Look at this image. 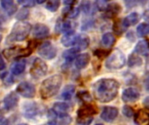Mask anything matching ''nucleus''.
Here are the masks:
<instances>
[{
	"label": "nucleus",
	"mask_w": 149,
	"mask_h": 125,
	"mask_svg": "<svg viewBox=\"0 0 149 125\" xmlns=\"http://www.w3.org/2000/svg\"><path fill=\"white\" fill-rule=\"evenodd\" d=\"M120 84L113 78H101L93 85V93L96 100L100 103H109L118 95Z\"/></svg>",
	"instance_id": "nucleus-1"
},
{
	"label": "nucleus",
	"mask_w": 149,
	"mask_h": 125,
	"mask_svg": "<svg viewBox=\"0 0 149 125\" xmlns=\"http://www.w3.org/2000/svg\"><path fill=\"white\" fill-rule=\"evenodd\" d=\"M63 77L61 75L56 74L45 79L40 86L39 92L43 99H49L54 97L61 88Z\"/></svg>",
	"instance_id": "nucleus-2"
},
{
	"label": "nucleus",
	"mask_w": 149,
	"mask_h": 125,
	"mask_svg": "<svg viewBox=\"0 0 149 125\" xmlns=\"http://www.w3.org/2000/svg\"><path fill=\"white\" fill-rule=\"evenodd\" d=\"M31 30V25L24 21H19L16 23L10 33L6 38L7 43H14V42H20L24 40Z\"/></svg>",
	"instance_id": "nucleus-3"
},
{
	"label": "nucleus",
	"mask_w": 149,
	"mask_h": 125,
	"mask_svg": "<svg viewBox=\"0 0 149 125\" xmlns=\"http://www.w3.org/2000/svg\"><path fill=\"white\" fill-rule=\"evenodd\" d=\"M126 57L120 50H115L106 60L105 66L108 70H120L126 64Z\"/></svg>",
	"instance_id": "nucleus-4"
},
{
	"label": "nucleus",
	"mask_w": 149,
	"mask_h": 125,
	"mask_svg": "<svg viewBox=\"0 0 149 125\" xmlns=\"http://www.w3.org/2000/svg\"><path fill=\"white\" fill-rule=\"evenodd\" d=\"M48 70L47 64L41 59V58H35L31 69H30V74L34 78H40L46 75Z\"/></svg>",
	"instance_id": "nucleus-5"
},
{
	"label": "nucleus",
	"mask_w": 149,
	"mask_h": 125,
	"mask_svg": "<svg viewBox=\"0 0 149 125\" xmlns=\"http://www.w3.org/2000/svg\"><path fill=\"white\" fill-rule=\"evenodd\" d=\"M38 53L43 58L52 60L57 56V49L51 42L46 41L40 44L38 49Z\"/></svg>",
	"instance_id": "nucleus-6"
},
{
	"label": "nucleus",
	"mask_w": 149,
	"mask_h": 125,
	"mask_svg": "<svg viewBox=\"0 0 149 125\" xmlns=\"http://www.w3.org/2000/svg\"><path fill=\"white\" fill-rule=\"evenodd\" d=\"M17 93L25 98H32L36 94V89L33 84L28 82L20 83L16 89Z\"/></svg>",
	"instance_id": "nucleus-7"
},
{
	"label": "nucleus",
	"mask_w": 149,
	"mask_h": 125,
	"mask_svg": "<svg viewBox=\"0 0 149 125\" xmlns=\"http://www.w3.org/2000/svg\"><path fill=\"white\" fill-rule=\"evenodd\" d=\"M3 53L7 58H13L17 57H26L31 53V50L29 48L24 49L21 47H13L4 50Z\"/></svg>",
	"instance_id": "nucleus-8"
},
{
	"label": "nucleus",
	"mask_w": 149,
	"mask_h": 125,
	"mask_svg": "<svg viewBox=\"0 0 149 125\" xmlns=\"http://www.w3.org/2000/svg\"><path fill=\"white\" fill-rule=\"evenodd\" d=\"M119 115V110L115 107L111 106H106L103 108L100 117L102 120H104L107 123H112L113 122Z\"/></svg>",
	"instance_id": "nucleus-9"
},
{
	"label": "nucleus",
	"mask_w": 149,
	"mask_h": 125,
	"mask_svg": "<svg viewBox=\"0 0 149 125\" xmlns=\"http://www.w3.org/2000/svg\"><path fill=\"white\" fill-rule=\"evenodd\" d=\"M140 97H141L140 92L136 89L127 88L123 90L121 99L123 102H125L127 104H130V103H134V102L138 101Z\"/></svg>",
	"instance_id": "nucleus-10"
},
{
	"label": "nucleus",
	"mask_w": 149,
	"mask_h": 125,
	"mask_svg": "<svg viewBox=\"0 0 149 125\" xmlns=\"http://www.w3.org/2000/svg\"><path fill=\"white\" fill-rule=\"evenodd\" d=\"M18 97L17 95V93L15 92H10L9 93L7 96H5V97L3 100V106L6 110H11L14 108L17 107V104H18Z\"/></svg>",
	"instance_id": "nucleus-11"
},
{
	"label": "nucleus",
	"mask_w": 149,
	"mask_h": 125,
	"mask_svg": "<svg viewBox=\"0 0 149 125\" xmlns=\"http://www.w3.org/2000/svg\"><path fill=\"white\" fill-rule=\"evenodd\" d=\"M32 35L36 38H45L50 35V29L44 23H37L32 28Z\"/></svg>",
	"instance_id": "nucleus-12"
},
{
	"label": "nucleus",
	"mask_w": 149,
	"mask_h": 125,
	"mask_svg": "<svg viewBox=\"0 0 149 125\" xmlns=\"http://www.w3.org/2000/svg\"><path fill=\"white\" fill-rule=\"evenodd\" d=\"M80 35L76 34L74 31L69 32L65 34L62 38H61V44L65 47H71V46H75Z\"/></svg>",
	"instance_id": "nucleus-13"
},
{
	"label": "nucleus",
	"mask_w": 149,
	"mask_h": 125,
	"mask_svg": "<svg viewBox=\"0 0 149 125\" xmlns=\"http://www.w3.org/2000/svg\"><path fill=\"white\" fill-rule=\"evenodd\" d=\"M23 113L25 117L27 118H33L38 113V108L37 104L35 103H29L24 104L23 107Z\"/></svg>",
	"instance_id": "nucleus-14"
},
{
	"label": "nucleus",
	"mask_w": 149,
	"mask_h": 125,
	"mask_svg": "<svg viewBox=\"0 0 149 125\" xmlns=\"http://www.w3.org/2000/svg\"><path fill=\"white\" fill-rule=\"evenodd\" d=\"M90 60H91V57L88 53L80 54L75 59V66L77 69L82 70L88 65V64L90 63Z\"/></svg>",
	"instance_id": "nucleus-15"
},
{
	"label": "nucleus",
	"mask_w": 149,
	"mask_h": 125,
	"mask_svg": "<svg viewBox=\"0 0 149 125\" xmlns=\"http://www.w3.org/2000/svg\"><path fill=\"white\" fill-rule=\"evenodd\" d=\"M25 68H26V62L24 60H18L11 64L10 71L13 75L18 76L25 70Z\"/></svg>",
	"instance_id": "nucleus-16"
},
{
	"label": "nucleus",
	"mask_w": 149,
	"mask_h": 125,
	"mask_svg": "<svg viewBox=\"0 0 149 125\" xmlns=\"http://www.w3.org/2000/svg\"><path fill=\"white\" fill-rule=\"evenodd\" d=\"M106 11V16L108 18H113L115 17L120 11H121V6L118 3H109Z\"/></svg>",
	"instance_id": "nucleus-17"
},
{
	"label": "nucleus",
	"mask_w": 149,
	"mask_h": 125,
	"mask_svg": "<svg viewBox=\"0 0 149 125\" xmlns=\"http://www.w3.org/2000/svg\"><path fill=\"white\" fill-rule=\"evenodd\" d=\"M94 114H96V110L94 109V107L89 104L82 106L78 110V117H91Z\"/></svg>",
	"instance_id": "nucleus-18"
},
{
	"label": "nucleus",
	"mask_w": 149,
	"mask_h": 125,
	"mask_svg": "<svg viewBox=\"0 0 149 125\" xmlns=\"http://www.w3.org/2000/svg\"><path fill=\"white\" fill-rule=\"evenodd\" d=\"M134 122L138 125H149V114L145 110H139L134 116Z\"/></svg>",
	"instance_id": "nucleus-19"
},
{
	"label": "nucleus",
	"mask_w": 149,
	"mask_h": 125,
	"mask_svg": "<svg viewBox=\"0 0 149 125\" xmlns=\"http://www.w3.org/2000/svg\"><path fill=\"white\" fill-rule=\"evenodd\" d=\"M139 21V14L137 12H132L129 15H127L121 22L124 27L127 29V27L133 26L136 24Z\"/></svg>",
	"instance_id": "nucleus-20"
},
{
	"label": "nucleus",
	"mask_w": 149,
	"mask_h": 125,
	"mask_svg": "<svg viewBox=\"0 0 149 125\" xmlns=\"http://www.w3.org/2000/svg\"><path fill=\"white\" fill-rule=\"evenodd\" d=\"M2 8L8 13V15H13L17 10V6L13 0H0Z\"/></svg>",
	"instance_id": "nucleus-21"
},
{
	"label": "nucleus",
	"mask_w": 149,
	"mask_h": 125,
	"mask_svg": "<svg viewBox=\"0 0 149 125\" xmlns=\"http://www.w3.org/2000/svg\"><path fill=\"white\" fill-rule=\"evenodd\" d=\"M56 28L60 30L61 32L66 34L69 32L73 31L72 30V23L71 21H64V22H60L59 20L58 21L57 24H56Z\"/></svg>",
	"instance_id": "nucleus-22"
},
{
	"label": "nucleus",
	"mask_w": 149,
	"mask_h": 125,
	"mask_svg": "<svg viewBox=\"0 0 149 125\" xmlns=\"http://www.w3.org/2000/svg\"><path fill=\"white\" fill-rule=\"evenodd\" d=\"M101 43H102L103 46H105L107 48L112 47L115 44V37H114V35L113 33H110V32L105 33L102 36Z\"/></svg>",
	"instance_id": "nucleus-23"
},
{
	"label": "nucleus",
	"mask_w": 149,
	"mask_h": 125,
	"mask_svg": "<svg viewBox=\"0 0 149 125\" xmlns=\"http://www.w3.org/2000/svg\"><path fill=\"white\" fill-rule=\"evenodd\" d=\"M142 63H143L142 58L136 52H134L129 56V58H128L129 67H139L142 64Z\"/></svg>",
	"instance_id": "nucleus-24"
},
{
	"label": "nucleus",
	"mask_w": 149,
	"mask_h": 125,
	"mask_svg": "<svg viewBox=\"0 0 149 125\" xmlns=\"http://www.w3.org/2000/svg\"><path fill=\"white\" fill-rule=\"evenodd\" d=\"M52 110L57 113L58 116L67 114V111L69 110V105L65 103H55L52 107Z\"/></svg>",
	"instance_id": "nucleus-25"
},
{
	"label": "nucleus",
	"mask_w": 149,
	"mask_h": 125,
	"mask_svg": "<svg viewBox=\"0 0 149 125\" xmlns=\"http://www.w3.org/2000/svg\"><path fill=\"white\" fill-rule=\"evenodd\" d=\"M80 51V50L77 47H73L72 49H69L67 50H65L63 54L64 58L65 59L66 62H72L77 56V54Z\"/></svg>",
	"instance_id": "nucleus-26"
},
{
	"label": "nucleus",
	"mask_w": 149,
	"mask_h": 125,
	"mask_svg": "<svg viewBox=\"0 0 149 125\" xmlns=\"http://www.w3.org/2000/svg\"><path fill=\"white\" fill-rule=\"evenodd\" d=\"M89 44H90V39H89L88 37H86V36H79V38L75 47H77L80 50H86L89 46Z\"/></svg>",
	"instance_id": "nucleus-27"
},
{
	"label": "nucleus",
	"mask_w": 149,
	"mask_h": 125,
	"mask_svg": "<svg viewBox=\"0 0 149 125\" xmlns=\"http://www.w3.org/2000/svg\"><path fill=\"white\" fill-rule=\"evenodd\" d=\"M74 91H75V87L74 85H67L65 87L62 94H61V97L65 99V100H70L72 97V95L74 94Z\"/></svg>",
	"instance_id": "nucleus-28"
},
{
	"label": "nucleus",
	"mask_w": 149,
	"mask_h": 125,
	"mask_svg": "<svg viewBox=\"0 0 149 125\" xmlns=\"http://www.w3.org/2000/svg\"><path fill=\"white\" fill-rule=\"evenodd\" d=\"M137 34L140 37H146L149 35V24L146 23H142L137 27Z\"/></svg>",
	"instance_id": "nucleus-29"
},
{
	"label": "nucleus",
	"mask_w": 149,
	"mask_h": 125,
	"mask_svg": "<svg viewBox=\"0 0 149 125\" xmlns=\"http://www.w3.org/2000/svg\"><path fill=\"white\" fill-rule=\"evenodd\" d=\"M148 49V43L146 41H140L137 45L135 46V50L134 52H136L137 54H145L147 52Z\"/></svg>",
	"instance_id": "nucleus-30"
},
{
	"label": "nucleus",
	"mask_w": 149,
	"mask_h": 125,
	"mask_svg": "<svg viewBox=\"0 0 149 125\" xmlns=\"http://www.w3.org/2000/svg\"><path fill=\"white\" fill-rule=\"evenodd\" d=\"M60 5V0H48L46 3V9L52 12H55L58 10Z\"/></svg>",
	"instance_id": "nucleus-31"
},
{
	"label": "nucleus",
	"mask_w": 149,
	"mask_h": 125,
	"mask_svg": "<svg viewBox=\"0 0 149 125\" xmlns=\"http://www.w3.org/2000/svg\"><path fill=\"white\" fill-rule=\"evenodd\" d=\"M57 113L52 109L48 111V125H57L58 120H57Z\"/></svg>",
	"instance_id": "nucleus-32"
},
{
	"label": "nucleus",
	"mask_w": 149,
	"mask_h": 125,
	"mask_svg": "<svg viewBox=\"0 0 149 125\" xmlns=\"http://www.w3.org/2000/svg\"><path fill=\"white\" fill-rule=\"evenodd\" d=\"M59 121L58 125H69L72 123V117L67 114L59 115Z\"/></svg>",
	"instance_id": "nucleus-33"
},
{
	"label": "nucleus",
	"mask_w": 149,
	"mask_h": 125,
	"mask_svg": "<svg viewBox=\"0 0 149 125\" xmlns=\"http://www.w3.org/2000/svg\"><path fill=\"white\" fill-rule=\"evenodd\" d=\"M95 4L98 10L105 11L108 6V0H95Z\"/></svg>",
	"instance_id": "nucleus-34"
},
{
	"label": "nucleus",
	"mask_w": 149,
	"mask_h": 125,
	"mask_svg": "<svg viewBox=\"0 0 149 125\" xmlns=\"http://www.w3.org/2000/svg\"><path fill=\"white\" fill-rule=\"evenodd\" d=\"M93 118V117H78L77 123L79 125H90L92 124Z\"/></svg>",
	"instance_id": "nucleus-35"
},
{
	"label": "nucleus",
	"mask_w": 149,
	"mask_h": 125,
	"mask_svg": "<svg viewBox=\"0 0 149 125\" xmlns=\"http://www.w3.org/2000/svg\"><path fill=\"white\" fill-rule=\"evenodd\" d=\"M29 16V11L28 10H25V9H23L21 10L18 14L17 15V19L20 20V21H24V19H26V17Z\"/></svg>",
	"instance_id": "nucleus-36"
},
{
	"label": "nucleus",
	"mask_w": 149,
	"mask_h": 125,
	"mask_svg": "<svg viewBox=\"0 0 149 125\" xmlns=\"http://www.w3.org/2000/svg\"><path fill=\"white\" fill-rule=\"evenodd\" d=\"M91 3L89 1H84L82 3H81V10H83L84 13L86 14H88L90 11H91Z\"/></svg>",
	"instance_id": "nucleus-37"
},
{
	"label": "nucleus",
	"mask_w": 149,
	"mask_h": 125,
	"mask_svg": "<svg viewBox=\"0 0 149 125\" xmlns=\"http://www.w3.org/2000/svg\"><path fill=\"white\" fill-rule=\"evenodd\" d=\"M79 14V8H72L71 10H69V11L67 12V17L69 18H76Z\"/></svg>",
	"instance_id": "nucleus-38"
},
{
	"label": "nucleus",
	"mask_w": 149,
	"mask_h": 125,
	"mask_svg": "<svg viewBox=\"0 0 149 125\" xmlns=\"http://www.w3.org/2000/svg\"><path fill=\"white\" fill-rule=\"evenodd\" d=\"M123 114L127 117H132L134 116V110L128 106V105H126L123 107V110H122Z\"/></svg>",
	"instance_id": "nucleus-39"
},
{
	"label": "nucleus",
	"mask_w": 149,
	"mask_h": 125,
	"mask_svg": "<svg viewBox=\"0 0 149 125\" xmlns=\"http://www.w3.org/2000/svg\"><path fill=\"white\" fill-rule=\"evenodd\" d=\"M36 0H18V3L24 7H33Z\"/></svg>",
	"instance_id": "nucleus-40"
},
{
	"label": "nucleus",
	"mask_w": 149,
	"mask_h": 125,
	"mask_svg": "<svg viewBox=\"0 0 149 125\" xmlns=\"http://www.w3.org/2000/svg\"><path fill=\"white\" fill-rule=\"evenodd\" d=\"M5 67H6L5 62H4V60H3V58L2 55H0V71H1V70H4V69H5Z\"/></svg>",
	"instance_id": "nucleus-41"
},
{
	"label": "nucleus",
	"mask_w": 149,
	"mask_h": 125,
	"mask_svg": "<svg viewBox=\"0 0 149 125\" xmlns=\"http://www.w3.org/2000/svg\"><path fill=\"white\" fill-rule=\"evenodd\" d=\"M0 125H9V122L5 117H0Z\"/></svg>",
	"instance_id": "nucleus-42"
},
{
	"label": "nucleus",
	"mask_w": 149,
	"mask_h": 125,
	"mask_svg": "<svg viewBox=\"0 0 149 125\" xmlns=\"http://www.w3.org/2000/svg\"><path fill=\"white\" fill-rule=\"evenodd\" d=\"M75 2H76V0H63V3L68 6H72Z\"/></svg>",
	"instance_id": "nucleus-43"
},
{
	"label": "nucleus",
	"mask_w": 149,
	"mask_h": 125,
	"mask_svg": "<svg viewBox=\"0 0 149 125\" xmlns=\"http://www.w3.org/2000/svg\"><path fill=\"white\" fill-rule=\"evenodd\" d=\"M143 19L145 21H147L148 23H149V10H146L144 13H143Z\"/></svg>",
	"instance_id": "nucleus-44"
},
{
	"label": "nucleus",
	"mask_w": 149,
	"mask_h": 125,
	"mask_svg": "<svg viewBox=\"0 0 149 125\" xmlns=\"http://www.w3.org/2000/svg\"><path fill=\"white\" fill-rule=\"evenodd\" d=\"M143 105L149 110V97H145V99L143 100Z\"/></svg>",
	"instance_id": "nucleus-45"
},
{
	"label": "nucleus",
	"mask_w": 149,
	"mask_h": 125,
	"mask_svg": "<svg viewBox=\"0 0 149 125\" xmlns=\"http://www.w3.org/2000/svg\"><path fill=\"white\" fill-rule=\"evenodd\" d=\"M145 86H146L147 90L149 91V75L147 77V78H146V80H145Z\"/></svg>",
	"instance_id": "nucleus-46"
},
{
	"label": "nucleus",
	"mask_w": 149,
	"mask_h": 125,
	"mask_svg": "<svg viewBox=\"0 0 149 125\" xmlns=\"http://www.w3.org/2000/svg\"><path fill=\"white\" fill-rule=\"evenodd\" d=\"M46 0H36V2L38 3H45Z\"/></svg>",
	"instance_id": "nucleus-47"
},
{
	"label": "nucleus",
	"mask_w": 149,
	"mask_h": 125,
	"mask_svg": "<svg viewBox=\"0 0 149 125\" xmlns=\"http://www.w3.org/2000/svg\"><path fill=\"white\" fill-rule=\"evenodd\" d=\"M2 38H3V37H2V35H0V44H1V41H2Z\"/></svg>",
	"instance_id": "nucleus-48"
},
{
	"label": "nucleus",
	"mask_w": 149,
	"mask_h": 125,
	"mask_svg": "<svg viewBox=\"0 0 149 125\" xmlns=\"http://www.w3.org/2000/svg\"><path fill=\"white\" fill-rule=\"evenodd\" d=\"M1 29H2V23L0 22V30H1Z\"/></svg>",
	"instance_id": "nucleus-49"
},
{
	"label": "nucleus",
	"mask_w": 149,
	"mask_h": 125,
	"mask_svg": "<svg viewBox=\"0 0 149 125\" xmlns=\"http://www.w3.org/2000/svg\"><path fill=\"white\" fill-rule=\"evenodd\" d=\"M18 125H28V124H18Z\"/></svg>",
	"instance_id": "nucleus-50"
},
{
	"label": "nucleus",
	"mask_w": 149,
	"mask_h": 125,
	"mask_svg": "<svg viewBox=\"0 0 149 125\" xmlns=\"http://www.w3.org/2000/svg\"><path fill=\"white\" fill-rule=\"evenodd\" d=\"M96 125H103V124H96Z\"/></svg>",
	"instance_id": "nucleus-51"
}]
</instances>
